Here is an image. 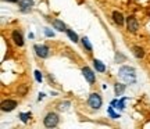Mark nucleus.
<instances>
[{
    "mask_svg": "<svg viewBox=\"0 0 150 129\" xmlns=\"http://www.w3.org/2000/svg\"><path fill=\"white\" fill-rule=\"evenodd\" d=\"M33 49H35L36 56L40 57V59H47L49 54H50V49H49L46 44H35Z\"/></svg>",
    "mask_w": 150,
    "mask_h": 129,
    "instance_id": "5",
    "label": "nucleus"
},
{
    "mask_svg": "<svg viewBox=\"0 0 150 129\" xmlns=\"http://www.w3.org/2000/svg\"><path fill=\"white\" fill-rule=\"evenodd\" d=\"M35 79H36V82H42L43 81V75H42V72L39 70L35 71Z\"/></svg>",
    "mask_w": 150,
    "mask_h": 129,
    "instance_id": "21",
    "label": "nucleus"
},
{
    "mask_svg": "<svg viewBox=\"0 0 150 129\" xmlns=\"http://www.w3.org/2000/svg\"><path fill=\"white\" fill-rule=\"evenodd\" d=\"M125 22H127V31L131 33H136L139 31V22H138V18L135 16H129L128 18H125Z\"/></svg>",
    "mask_w": 150,
    "mask_h": 129,
    "instance_id": "4",
    "label": "nucleus"
},
{
    "mask_svg": "<svg viewBox=\"0 0 150 129\" xmlns=\"http://www.w3.org/2000/svg\"><path fill=\"white\" fill-rule=\"evenodd\" d=\"M93 67H95V70H96L97 72H104V71H106V65L97 59L93 60Z\"/></svg>",
    "mask_w": 150,
    "mask_h": 129,
    "instance_id": "13",
    "label": "nucleus"
},
{
    "mask_svg": "<svg viewBox=\"0 0 150 129\" xmlns=\"http://www.w3.org/2000/svg\"><path fill=\"white\" fill-rule=\"evenodd\" d=\"M132 53L136 59H143L145 57V49L140 47V46H134L132 47Z\"/></svg>",
    "mask_w": 150,
    "mask_h": 129,
    "instance_id": "12",
    "label": "nucleus"
},
{
    "mask_svg": "<svg viewBox=\"0 0 150 129\" xmlns=\"http://www.w3.org/2000/svg\"><path fill=\"white\" fill-rule=\"evenodd\" d=\"M20 118H21V121L24 124H27L29 121V118H31V113H21L20 114Z\"/></svg>",
    "mask_w": 150,
    "mask_h": 129,
    "instance_id": "17",
    "label": "nucleus"
},
{
    "mask_svg": "<svg viewBox=\"0 0 150 129\" xmlns=\"http://www.w3.org/2000/svg\"><path fill=\"white\" fill-rule=\"evenodd\" d=\"M4 1H8V3H18L20 0H4Z\"/></svg>",
    "mask_w": 150,
    "mask_h": 129,
    "instance_id": "23",
    "label": "nucleus"
},
{
    "mask_svg": "<svg viewBox=\"0 0 150 129\" xmlns=\"http://www.w3.org/2000/svg\"><path fill=\"white\" fill-rule=\"evenodd\" d=\"M65 32H67V35H68V38H70L74 43H76L78 40H79V38H78V35H76V33H75L74 31H72V29H67Z\"/></svg>",
    "mask_w": 150,
    "mask_h": 129,
    "instance_id": "16",
    "label": "nucleus"
},
{
    "mask_svg": "<svg viewBox=\"0 0 150 129\" xmlns=\"http://www.w3.org/2000/svg\"><path fill=\"white\" fill-rule=\"evenodd\" d=\"M125 87H127V85H124V83H115V85H114L115 96H121L124 92H125Z\"/></svg>",
    "mask_w": 150,
    "mask_h": 129,
    "instance_id": "14",
    "label": "nucleus"
},
{
    "mask_svg": "<svg viewBox=\"0 0 150 129\" xmlns=\"http://www.w3.org/2000/svg\"><path fill=\"white\" fill-rule=\"evenodd\" d=\"M17 106H18V103H17L16 100L7 99L4 102H1V111H3V113H10L13 110H16Z\"/></svg>",
    "mask_w": 150,
    "mask_h": 129,
    "instance_id": "6",
    "label": "nucleus"
},
{
    "mask_svg": "<svg viewBox=\"0 0 150 129\" xmlns=\"http://www.w3.org/2000/svg\"><path fill=\"white\" fill-rule=\"evenodd\" d=\"M27 92H28L27 85H20V87H18V94H20V96H25Z\"/></svg>",
    "mask_w": 150,
    "mask_h": 129,
    "instance_id": "18",
    "label": "nucleus"
},
{
    "mask_svg": "<svg viewBox=\"0 0 150 129\" xmlns=\"http://www.w3.org/2000/svg\"><path fill=\"white\" fill-rule=\"evenodd\" d=\"M60 122V117L57 113H47L45 115V118H43V125L46 126V128H56Z\"/></svg>",
    "mask_w": 150,
    "mask_h": 129,
    "instance_id": "2",
    "label": "nucleus"
},
{
    "mask_svg": "<svg viewBox=\"0 0 150 129\" xmlns=\"http://www.w3.org/2000/svg\"><path fill=\"white\" fill-rule=\"evenodd\" d=\"M43 97H45V94H43V93H40V94H39V97H38V100H39V102H40V100H42Z\"/></svg>",
    "mask_w": 150,
    "mask_h": 129,
    "instance_id": "24",
    "label": "nucleus"
},
{
    "mask_svg": "<svg viewBox=\"0 0 150 129\" xmlns=\"http://www.w3.org/2000/svg\"><path fill=\"white\" fill-rule=\"evenodd\" d=\"M81 42H82V46L86 49V51H88V53H92V44H91V42H89V39L86 38V36H83V38L81 39Z\"/></svg>",
    "mask_w": 150,
    "mask_h": 129,
    "instance_id": "15",
    "label": "nucleus"
},
{
    "mask_svg": "<svg viewBox=\"0 0 150 129\" xmlns=\"http://www.w3.org/2000/svg\"><path fill=\"white\" fill-rule=\"evenodd\" d=\"M45 35H46L47 38H53L54 36V33L52 32V31H49V29H45Z\"/></svg>",
    "mask_w": 150,
    "mask_h": 129,
    "instance_id": "22",
    "label": "nucleus"
},
{
    "mask_svg": "<svg viewBox=\"0 0 150 129\" xmlns=\"http://www.w3.org/2000/svg\"><path fill=\"white\" fill-rule=\"evenodd\" d=\"M112 108H114V107H112V106H111V107H108V110H107L108 115H110V117H111L112 119H115V118H120V115H118V114H115V113H114V111H112Z\"/></svg>",
    "mask_w": 150,
    "mask_h": 129,
    "instance_id": "19",
    "label": "nucleus"
},
{
    "mask_svg": "<svg viewBox=\"0 0 150 129\" xmlns=\"http://www.w3.org/2000/svg\"><path fill=\"white\" fill-rule=\"evenodd\" d=\"M82 75H83V78H85L91 85H93V83L96 82V74H95L89 67H83V68H82Z\"/></svg>",
    "mask_w": 150,
    "mask_h": 129,
    "instance_id": "7",
    "label": "nucleus"
},
{
    "mask_svg": "<svg viewBox=\"0 0 150 129\" xmlns=\"http://www.w3.org/2000/svg\"><path fill=\"white\" fill-rule=\"evenodd\" d=\"M52 25H53L54 29H57V31H60V32H65L67 31V27H65V24L61 20H53V22H52Z\"/></svg>",
    "mask_w": 150,
    "mask_h": 129,
    "instance_id": "11",
    "label": "nucleus"
},
{
    "mask_svg": "<svg viewBox=\"0 0 150 129\" xmlns=\"http://www.w3.org/2000/svg\"><path fill=\"white\" fill-rule=\"evenodd\" d=\"M11 39H13V42H14L16 46H18V47H22V46H24V38H22V33L20 32V31H17V29L13 31Z\"/></svg>",
    "mask_w": 150,
    "mask_h": 129,
    "instance_id": "8",
    "label": "nucleus"
},
{
    "mask_svg": "<svg viewBox=\"0 0 150 129\" xmlns=\"http://www.w3.org/2000/svg\"><path fill=\"white\" fill-rule=\"evenodd\" d=\"M70 104H71L70 102H64V103H60V104H59V110H61V111H63V110H64V111H65V110H67V108L70 107Z\"/></svg>",
    "mask_w": 150,
    "mask_h": 129,
    "instance_id": "20",
    "label": "nucleus"
},
{
    "mask_svg": "<svg viewBox=\"0 0 150 129\" xmlns=\"http://www.w3.org/2000/svg\"><path fill=\"white\" fill-rule=\"evenodd\" d=\"M102 104H103V99L102 96L96 93V92H93L89 94V99H88V106L92 108V110H100L102 108Z\"/></svg>",
    "mask_w": 150,
    "mask_h": 129,
    "instance_id": "3",
    "label": "nucleus"
},
{
    "mask_svg": "<svg viewBox=\"0 0 150 129\" xmlns=\"http://www.w3.org/2000/svg\"><path fill=\"white\" fill-rule=\"evenodd\" d=\"M118 76L122 79L125 83H135L136 81V74H135V68L129 67V65H124L118 70Z\"/></svg>",
    "mask_w": 150,
    "mask_h": 129,
    "instance_id": "1",
    "label": "nucleus"
},
{
    "mask_svg": "<svg viewBox=\"0 0 150 129\" xmlns=\"http://www.w3.org/2000/svg\"><path fill=\"white\" fill-rule=\"evenodd\" d=\"M111 17H112V21L115 22L118 27H122V25H124V22H125V18H124V16L121 14V13H120V11H112Z\"/></svg>",
    "mask_w": 150,
    "mask_h": 129,
    "instance_id": "10",
    "label": "nucleus"
},
{
    "mask_svg": "<svg viewBox=\"0 0 150 129\" xmlns=\"http://www.w3.org/2000/svg\"><path fill=\"white\" fill-rule=\"evenodd\" d=\"M33 0H20L18 1V7H20V10L24 11V13H27V11H29L31 8L33 7Z\"/></svg>",
    "mask_w": 150,
    "mask_h": 129,
    "instance_id": "9",
    "label": "nucleus"
}]
</instances>
